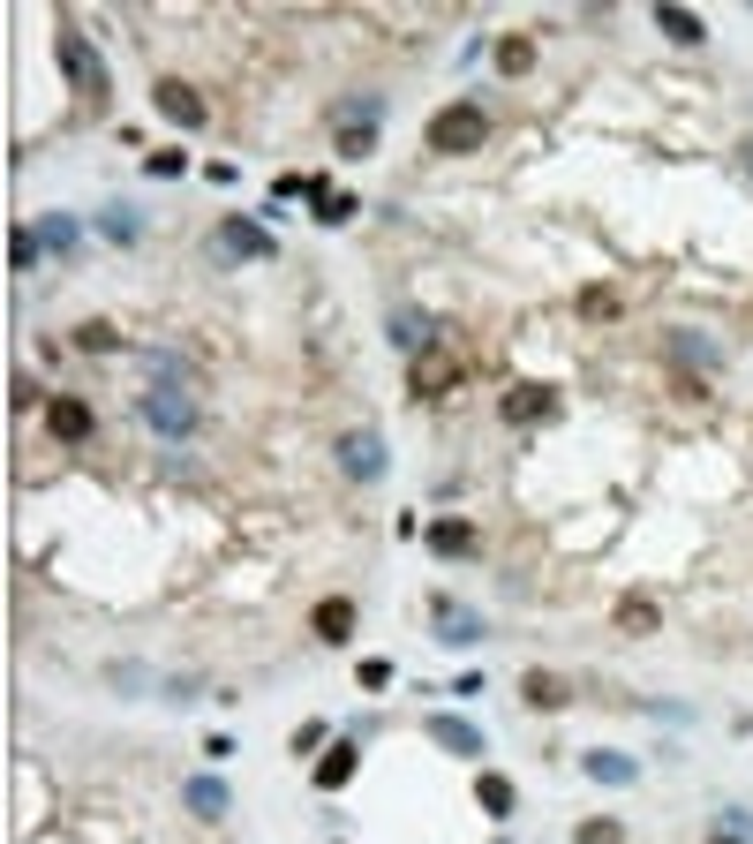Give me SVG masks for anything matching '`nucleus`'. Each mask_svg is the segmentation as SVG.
<instances>
[{
	"label": "nucleus",
	"instance_id": "7ed1b4c3",
	"mask_svg": "<svg viewBox=\"0 0 753 844\" xmlns=\"http://www.w3.org/2000/svg\"><path fill=\"white\" fill-rule=\"evenodd\" d=\"M376 114H384V98H354V106H339L332 114V144H339V159H370L376 151Z\"/></svg>",
	"mask_w": 753,
	"mask_h": 844
},
{
	"label": "nucleus",
	"instance_id": "39448f33",
	"mask_svg": "<svg viewBox=\"0 0 753 844\" xmlns=\"http://www.w3.org/2000/svg\"><path fill=\"white\" fill-rule=\"evenodd\" d=\"M558 384H505L498 392V415L512 422V430H528V422H558Z\"/></svg>",
	"mask_w": 753,
	"mask_h": 844
},
{
	"label": "nucleus",
	"instance_id": "393cba45",
	"mask_svg": "<svg viewBox=\"0 0 753 844\" xmlns=\"http://www.w3.org/2000/svg\"><path fill=\"white\" fill-rule=\"evenodd\" d=\"M437 641H482V619H460V603H437Z\"/></svg>",
	"mask_w": 753,
	"mask_h": 844
},
{
	"label": "nucleus",
	"instance_id": "2f4dec72",
	"mask_svg": "<svg viewBox=\"0 0 753 844\" xmlns=\"http://www.w3.org/2000/svg\"><path fill=\"white\" fill-rule=\"evenodd\" d=\"M106 234H114V242H136V211L114 204V211H106Z\"/></svg>",
	"mask_w": 753,
	"mask_h": 844
},
{
	"label": "nucleus",
	"instance_id": "bb28decb",
	"mask_svg": "<svg viewBox=\"0 0 753 844\" xmlns=\"http://www.w3.org/2000/svg\"><path fill=\"white\" fill-rule=\"evenodd\" d=\"M581 844H626V830L611 814H595V822H581Z\"/></svg>",
	"mask_w": 753,
	"mask_h": 844
},
{
	"label": "nucleus",
	"instance_id": "4468645a",
	"mask_svg": "<svg viewBox=\"0 0 753 844\" xmlns=\"http://www.w3.org/2000/svg\"><path fill=\"white\" fill-rule=\"evenodd\" d=\"M354 769H362V747H354V739H332V747L317 755V792H339Z\"/></svg>",
	"mask_w": 753,
	"mask_h": 844
},
{
	"label": "nucleus",
	"instance_id": "ddd939ff",
	"mask_svg": "<svg viewBox=\"0 0 753 844\" xmlns=\"http://www.w3.org/2000/svg\"><path fill=\"white\" fill-rule=\"evenodd\" d=\"M354 619H362V611H354L347 595H325L309 626H317V641H325V648H339V641H354Z\"/></svg>",
	"mask_w": 753,
	"mask_h": 844
},
{
	"label": "nucleus",
	"instance_id": "0eeeda50",
	"mask_svg": "<svg viewBox=\"0 0 753 844\" xmlns=\"http://www.w3.org/2000/svg\"><path fill=\"white\" fill-rule=\"evenodd\" d=\"M339 467H347V483H384V437L376 430H347L339 437Z\"/></svg>",
	"mask_w": 753,
	"mask_h": 844
},
{
	"label": "nucleus",
	"instance_id": "9b49d317",
	"mask_svg": "<svg viewBox=\"0 0 753 844\" xmlns=\"http://www.w3.org/2000/svg\"><path fill=\"white\" fill-rule=\"evenodd\" d=\"M664 347H670V362H686V378H693V370H709V378L723 370V347H715L709 333H686V325H678Z\"/></svg>",
	"mask_w": 753,
	"mask_h": 844
},
{
	"label": "nucleus",
	"instance_id": "b1692460",
	"mask_svg": "<svg viewBox=\"0 0 753 844\" xmlns=\"http://www.w3.org/2000/svg\"><path fill=\"white\" fill-rule=\"evenodd\" d=\"M587 777H595V784H633L640 769H633L626 755H611V747H595V755H587Z\"/></svg>",
	"mask_w": 753,
	"mask_h": 844
},
{
	"label": "nucleus",
	"instance_id": "aec40b11",
	"mask_svg": "<svg viewBox=\"0 0 753 844\" xmlns=\"http://www.w3.org/2000/svg\"><path fill=\"white\" fill-rule=\"evenodd\" d=\"M475 800H482V814H512V806H520V792H512V777H498V769H482V777H475Z\"/></svg>",
	"mask_w": 753,
	"mask_h": 844
},
{
	"label": "nucleus",
	"instance_id": "c756f323",
	"mask_svg": "<svg viewBox=\"0 0 753 844\" xmlns=\"http://www.w3.org/2000/svg\"><path fill=\"white\" fill-rule=\"evenodd\" d=\"M39 242H53V250H68V242H76V219H61V211H53V219L39 226Z\"/></svg>",
	"mask_w": 753,
	"mask_h": 844
},
{
	"label": "nucleus",
	"instance_id": "7c9ffc66",
	"mask_svg": "<svg viewBox=\"0 0 753 844\" xmlns=\"http://www.w3.org/2000/svg\"><path fill=\"white\" fill-rule=\"evenodd\" d=\"M354 678H362L370 694H384V686H392V664H384V656H362V672H354Z\"/></svg>",
	"mask_w": 753,
	"mask_h": 844
},
{
	"label": "nucleus",
	"instance_id": "c85d7f7f",
	"mask_svg": "<svg viewBox=\"0 0 753 844\" xmlns=\"http://www.w3.org/2000/svg\"><path fill=\"white\" fill-rule=\"evenodd\" d=\"M189 167V159H181V151H151V159H144V173H151V181H173V173Z\"/></svg>",
	"mask_w": 753,
	"mask_h": 844
},
{
	"label": "nucleus",
	"instance_id": "f3484780",
	"mask_svg": "<svg viewBox=\"0 0 753 844\" xmlns=\"http://www.w3.org/2000/svg\"><path fill=\"white\" fill-rule=\"evenodd\" d=\"M384 333H392V347H400V355H429V317H422V309H392V317H384Z\"/></svg>",
	"mask_w": 753,
	"mask_h": 844
},
{
	"label": "nucleus",
	"instance_id": "a878e982",
	"mask_svg": "<svg viewBox=\"0 0 753 844\" xmlns=\"http://www.w3.org/2000/svg\"><path fill=\"white\" fill-rule=\"evenodd\" d=\"M317 219H325V226H339V219H354V197H339V189H325V197H317Z\"/></svg>",
	"mask_w": 753,
	"mask_h": 844
},
{
	"label": "nucleus",
	"instance_id": "412c9836",
	"mask_svg": "<svg viewBox=\"0 0 753 844\" xmlns=\"http://www.w3.org/2000/svg\"><path fill=\"white\" fill-rule=\"evenodd\" d=\"M490 53H498V76H528L535 68V39H520V31H505Z\"/></svg>",
	"mask_w": 753,
	"mask_h": 844
},
{
	"label": "nucleus",
	"instance_id": "dca6fc26",
	"mask_svg": "<svg viewBox=\"0 0 753 844\" xmlns=\"http://www.w3.org/2000/svg\"><path fill=\"white\" fill-rule=\"evenodd\" d=\"M429 739L445 747V755H467V761H482V731L467 717H429Z\"/></svg>",
	"mask_w": 753,
	"mask_h": 844
},
{
	"label": "nucleus",
	"instance_id": "72a5a7b5",
	"mask_svg": "<svg viewBox=\"0 0 753 844\" xmlns=\"http://www.w3.org/2000/svg\"><path fill=\"white\" fill-rule=\"evenodd\" d=\"M709 844H739V837H709Z\"/></svg>",
	"mask_w": 753,
	"mask_h": 844
},
{
	"label": "nucleus",
	"instance_id": "f257e3e1",
	"mask_svg": "<svg viewBox=\"0 0 753 844\" xmlns=\"http://www.w3.org/2000/svg\"><path fill=\"white\" fill-rule=\"evenodd\" d=\"M61 68H68V91H76V114H98V106H106V68H98L91 39L68 15H61Z\"/></svg>",
	"mask_w": 753,
	"mask_h": 844
},
{
	"label": "nucleus",
	"instance_id": "9d476101",
	"mask_svg": "<svg viewBox=\"0 0 753 844\" xmlns=\"http://www.w3.org/2000/svg\"><path fill=\"white\" fill-rule=\"evenodd\" d=\"M45 430H53L61 445H84L91 430H98V415H91V400H76V392H53V400H45Z\"/></svg>",
	"mask_w": 753,
	"mask_h": 844
},
{
	"label": "nucleus",
	"instance_id": "6ab92c4d",
	"mask_svg": "<svg viewBox=\"0 0 753 844\" xmlns=\"http://www.w3.org/2000/svg\"><path fill=\"white\" fill-rule=\"evenodd\" d=\"M656 31H664L670 45H701L709 39V23H701L693 8H656Z\"/></svg>",
	"mask_w": 753,
	"mask_h": 844
},
{
	"label": "nucleus",
	"instance_id": "423d86ee",
	"mask_svg": "<svg viewBox=\"0 0 753 844\" xmlns=\"http://www.w3.org/2000/svg\"><path fill=\"white\" fill-rule=\"evenodd\" d=\"M467 370H460V355H445V347H429V355H415L407 362V392L415 400H437V392H453Z\"/></svg>",
	"mask_w": 753,
	"mask_h": 844
},
{
	"label": "nucleus",
	"instance_id": "5701e85b",
	"mask_svg": "<svg viewBox=\"0 0 753 844\" xmlns=\"http://www.w3.org/2000/svg\"><path fill=\"white\" fill-rule=\"evenodd\" d=\"M189 814H197V822H219V814H226V784H219V777H197V784H189Z\"/></svg>",
	"mask_w": 753,
	"mask_h": 844
},
{
	"label": "nucleus",
	"instance_id": "cd10ccee",
	"mask_svg": "<svg viewBox=\"0 0 753 844\" xmlns=\"http://www.w3.org/2000/svg\"><path fill=\"white\" fill-rule=\"evenodd\" d=\"M8 256H15V264H39V226H15V234H8Z\"/></svg>",
	"mask_w": 753,
	"mask_h": 844
},
{
	"label": "nucleus",
	"instance_id": "4be33fe9",
	"mask_svg": "<svg viewBox=\"0 0 753 844\" xmlns=\"http://www.w3.org/2000/svg\"><path fill=\"white\" fill-rule=\"evenodd\" d=\"M581 317L587 325H611V317H626V295L603 279V287H581Z\"/></svg>",
	"mask_w": 753,
	"mask_h": 844
},
{
	"label": "nucleus",
	"instance_id": "f8f14e48",
	"mask_svg": "<svg viewBox=\"0 0 753 844\" xmlns=\"http://www.w3.org/2000/svg\"><path fill=\"white\" fill-rule=\"evenodd\" d=\"M422 544L437 550V558H475V520L445 513V520H429V528H422Z\"/></svg>",
	"mask_w": 753,
	"mask_h": 844
},
{
	"label": "nucleus",
	"instance_id": "f03ea898",
	"mask_svg": "<svg viewBox=\"0 0 753 844\" xmlns=\"http://www.w3.org/2000/svg\"><path fill=\"white\" fill-rule=\"evenodd\" d=\"M482 136H490V114H482L475 98H453V106H437V122H429V151L453 159V151H475Z\"/></svg>",
	"mask_w": 753,
	"mask_h": 844
},
{
	"label": "nucleus",
	"instance_id": "a211bd4d",
	"mask_svg": "<svg viewBox=\"0 0 753 844\" xmlns=\"http://www.w3.org/2000/svg\"><path fill=\"white\" fill-rule=\"evenodd\" d=\"M656 626H664V611H656V595H648V589L618 595V633H656Z\"/></svg>",
	"mask_w": 753,
	"mask_h": 844
},
{
	"label": "nucleus",
	"instance_id": "20e7f679",
	"mask_svg": "<svg viewBox=\"0 0 753 844\" xmlns=\"http://www.w3.org/2000/svg\"><path fill=\"white\" fill-rule=\"evenodd\" d=\"M144 430H159V437H197V400H181V392H167V384H151L144 392Z\"/></svg>",
	"mask_w": 753,
	"mask_h": 844
},
{
	"label": "nucleus",
	"instance_id": "6e6552de",
	"mask_svg": "<svg viewBox=\"0 0 753 844\" xmlns=\"http://www.w3.org/2000/svg\"><path fill=\"white\" fill-rule=\"evenodd\" d=\"M151 106H159L173 128H204V91L181 84V76H159V84H151Z\"/></svg>",
	"mask_w": 753,
	"mask_h": 844
},
{
	"label": "nucleus",
	"instance_id": "473e14b6",
	"mask_svg": "<svg viewBox=\"0 0 753 844\" xmlns=\"http://www.w3.org/2000/svg\"><path fill=\"white\" fill-rule=\"evenodd\" d=\"M76 347H84V355H106V347H114V325H84Z\"/></svg>",
	"mask_w": 753,
	"mask_h": 844
},
{
	"label": "nucleus",
	"instance_id": "2eb2a0df",
	"mask_svg": "<svg viewBox=\"0 0 753 844\" xmlns=\"http://www.w3.org/2000/svg\"><path fill=\"white\" fill-rule=\"evenodd\" d=\"M520 701H528V709H565V701H573V678L565 672H528L520 678Z\"/></svg>",
	"mask_w": 753,
	"mask_h": 844
},
{
	"label": "nucleus",
	"instance_id": "1a4fd4ad",
	"mask_svg": "<svg viewBox=\"0 0 753 844\" xmlns=\"http://www.w3.org/2000/svg\"><path fill=\"white\" fill-rule=\"evenodd\" d=\"M211 250L226 256V264H250V256H272V234H264L256 219H219V234H211Z\"/></svg>",
	"mask_w": 753,
	"mask_h": 844
}]
</instances>
